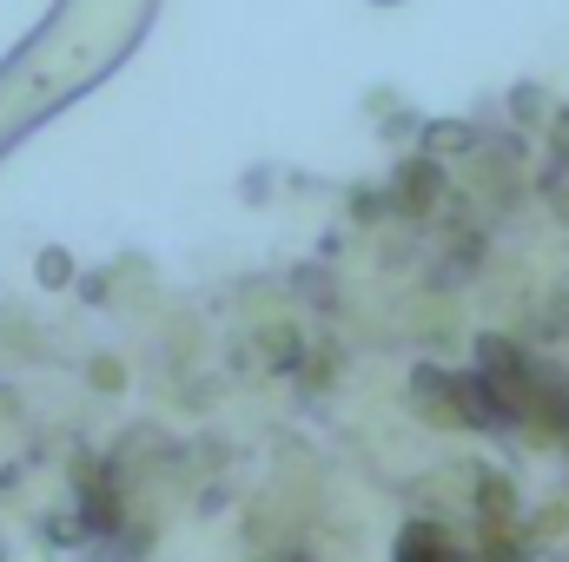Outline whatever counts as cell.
<instances>
[{"instance_id":"1","label":"cell","mask_w":569,"mask_h":562,"mask_svg":"<svg viewBox=\"0 0 569 562\" xmlns=\"http://www.w3.org/2000/svg\"><path fill=\"white\" fill-rule=\"evenodd\" d=\"M398 185H405V199H411V205H425L430 192H437V172L418 159V165H405V179H398Z\"/></svg>"},{"instance_id":"2","label":"cell","mask_w":569,"mask_h":562,"mask_svg":"<svg viewBox=\"0 0 569 562\" xmlns=\"http://www.w3.org/2000/svg\"><path fill=\"white\" fill-rule=\"evenodd\" d=\"M430 145H437V152H463V145H470V127H457V120H450V127H430Z\"/></svg>"},{"instance_id":"3","label":"cell","mask_w":569,"mask_h":562,"mask_svg":"<svg viewBox=\"0 0 569 562\" xmlns=\"http://www.w3.org/2000/svg\"><path fill=\"white\" fill-rule=\"evenodd\" d=\"M510 113H517V120H537V113H543V93H537V87H517V93H510Z\"/></svg>"}]
</instances>
